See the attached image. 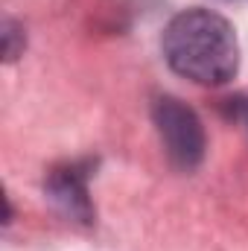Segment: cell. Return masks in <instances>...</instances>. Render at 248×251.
Here are the masks:
<instances>
[{"label": "cell", "instance_id": "cell-1", "mask_svg": "<svg viewBox=\"0 0 248 251\" xmlns=\"http://www.w3.org/2000/svg\"><path fill=\"white\" fill-rule=\"evenodd\" d=\"M167 64L196 85H225L237 76L240 41L234 26L210 9L178 12L164 29Z\"/></svg>", "mask_w": 248, "mask_h": 251}, {"label": "cell", "instance_id": "cell-2", "mask_svg": "<svg viewBox=\"0 0 248 251\" xmlns=\"http://www.w3.org/2000/svg\"><path fill=\"white\" fill-rule=\"evenodd\" d=\"M152 120L161 134V143L167 149L170 164L184 170V173L196 170L204 158V149H207L204 126L198 120V114L175 97H158L152 105Z\"/></svg>", "mask_w": 248, "mask_h": 251}, {"label": "cell", "instance_id": "cell-3", "mask_svg": "<svg viewBox=\"0 0 248 251\" xmlns=\"http://www.w3.org/2000/svg\"><path fill=\"white\" fill-rule=\"evenodd\" d=\"M47 196L67 219L91 225L94 222V204L88 199V170L79 164H70L62 170H53L47 178Z\"/></svg>", "mask_w": 248, "mask_h": 251}, {"label": "cell", "instance_id": "cell-4", "mask_svg": "<svg viewBox=\"0 0 248 251\" xmlns=\"http://www.w3.org/2000/svg\"><path fill=\"white\" fill-rule=\"evenodd\" d=\"M21 53H24V29L15 21H6L3 24V56L6 62H15Z\"/></svg>", "mask_w": 248, "mask_h": 251}]
</instances>
